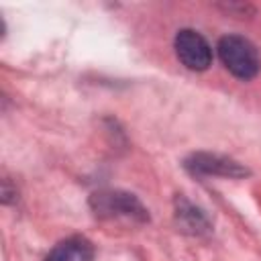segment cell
<instances>
[{"mask_svg": "<svg viewBox=\"0 0 261 261\" xmlns=\"http://www.w3.org/2000/svg\"><path fill=\"white\" fill-rule=\"evenodd\" d=\"M175 218L184 226V230H188L192 234H206V232H210V222H208L206 214L200 208H196L194 204H190L184 196L175 198Z\"/></svg>", "mask_w": 261, "mask_h": 261, "instance_id": "cell-6", "label": "cell"}, {"mask_svg": "<svg viewBox=\"0 0 261 261\" xmlns=\"http://www.w3.org/2000/svg\"><path fill=\"white\" fill-rule=\"evenodd\" d=\"M184 167L192 175H218V177H234V179L249 175V169L239 161L218 153H206V151H198L186 157Z\"/></svg>", "mask_w": 261, "mask_h": 261, "instance_id": "cell-4", "label": "cell"}, {"mask_svg": "<svg viewBox=\"0 0 261 261\" xmlns=\"http://www.w3.org/2000/svg\"><path fill=\"white\" fill-rule=\"evenodd\" d=\"M90 208L98 218H128L135 222H147L149 212L143 202L124 190H98L90 196Z\"/></svg>", "mask_w": 261, "mask_h": 261, "instance_id": "cell-2", "label": "cell"}, {"mask_svg": "<svg viewBox=\"0 0 261 261\" xmlns=\"http://www.w3.org/2000/svg\"><path fill=\"white\" fill-rule=\"evenodd\" d=\"M173 49L179 63L190 71H206L212 65V47L194 29H179L173 37Z\"/></svg>", "mask_w": 261, "mask_h": 261, "instance_id": "cell-3", "label": "cell"}, {"mask_svg": "<svg viewBox=\"0 0 261 261\" xmlns=\"http://www.w3.org/2000/svg\"><path fill=\"white\" fill-rule=\"evenodd\" d=\"M43 261H94V245L86 237H67L59 241Z\"/></svg>", "mask_w": 261, "mask_h": 261, "instance_id": "cell-5", "label": "cell"}, {"mask_svg": "<svg viewBox=\"0 0 261 261\" xmlns=\"http://www.w3.org/2000/svg\"><path fill=\"white\" fill-rule=\"evenodd\" d=\"M222 65L243 82L253 80L261 69V57L253 41L243 35H224L216 45Z\"/></svg>", "mask_w": 261, "mask_h": 261, "instance_id": "cell-1", "label": "cell"}]
</instances>
